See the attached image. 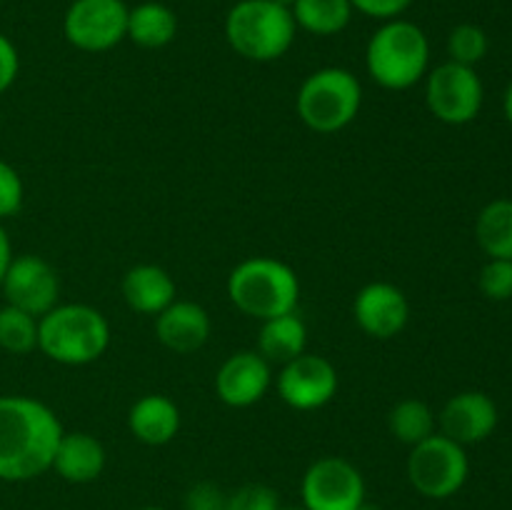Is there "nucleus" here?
Instances as JSON below:
<instances>
[{"mask_svg": "<svg viewBox=\"0 0 512 510\" xmlns=\"http://www.w3.org/2000/svg\"><path fill=\"white\" fill-rule=\"evenodd\" d=\"M273 365L258 350H238L215 373V395L228 408H250L268 395Z\"/></svg>", "mask_w": 512, "mask_h": 510, "instance_id": "nucleus-14", "label": "nucleus"}, {"mask_svg": "<svg viewBox=\"0 0 512 510\" xmlns=\"http://www.w3.org/2000/svg\"><path fill=\"white\" fill-rule=\"evenodd\" d=\"M120 290H123V300L130 310L140 315H153V318L163 313L178 295L173 275L155 263L133 265L123 275Z\"/></svg>", "mask_w": 512, "mask_h": 510, "instance_id": "nucleus-18", "label": "nucleus"}, {"mask_svg": "<svg viewBox=\"0 0 512 510\" xmlns=\"http://www.w3.org/2000/svg\"><path fill=\"white\" fill-rule=\"evenodd\" d=\"M0 348L13 355L38 350V318L5 303L0 308Z\"/></svg>", "mask_w": 512, "mask_h": 510, "instance_id": "nucleus-25", "label": "nucleus"}, {"mask_svg": "<svg viewBox=\"0 0 512 510\" xmlns=\"http://www.w3.org/2000/svg\"><path fill=\"white\" fill-rule=\"evenodd\" d=\"M293 13L273 0H238L225 15V40L230 48L253 63L280 60L295 43Z\"/></svg>", "mask_w": 512, "mask_h": 510, "instance_id": "nucleus-5", "label": "nucleus"}, {"mask_svg": "<svg viewBox=\"0 0 512 510\" xmlns=\"http://www.w3.org/2000/svg\"><path fill=\"white\" fill-rule=\"evenodd\" d=\"M105 460H108V455H105L103 443L95 435L75 430V433L60 435L50 470H55L68 483L85 485L103 475Z\"/></svg>", "mask_w": 512, "mask_h": 510, "instance_id": "nucleus-17", "label": "nucleus"}, {"mask_svg": "<svg viewBox=\"0 0 512 510\" xmlns=\"http://www.w3.org/2000/svg\"><path fill=\"white\" fill-rule=\"evenodd\" d=\"M278 510H305V508H278Z\"/></svg>", "mask_w": 512, "mask_h": 510, "instance_id": "nucleus-38", "label": "nucleus"}, {"mask_svg": "<svg viewBox=\"0 0 512 510\" xmlns=\"http://www.w3.org/2000/svg\"><path fill=\"white\" fill-rule=\"evenodd\" d=\"M358 510H383V508H380V505H373V503H368V500H365V503L360 505Z\"/></svg>", "mask_w": 512, "mask_h": 510, "instance_id": "nucleus-35", "label": "nucleus"}, {"mask_svg": "<svg viewBox=\"0 0 512 510\" xmlns=\"http://www.w3.org/2000/svg\"><path fill=\"white\" fill-rule=\"evenodd\" d=\"M338 370L323 355H315L305 350L290 363L280 365V373L275 378V390L280 400L293 410H320L338 395Z\"/></svg>", "mask_w": 512, "mask_h": 510, "instance_id": "nucleus-11", "label": "nucleus"}, {"mask_svg": "<svg viewBox=\"0 0 512 510\" xmlns=\"http://www.w3.org/2000/svg\"><path fill=\"white\" fill-rule=\"evenodd\" d=\"M10 260H13V243H10V235L8 230L3 228V223H0V280H3L5 270H8Z\"/></svg>", "mask_w": 512, "mask_h": 510, "instance_id": "nucleus-33", "label": "nucleus"}, {"mask_svg": "<svg viewBox=\"0 0 512 510\" xmlns=\"http://www.w3.org/2000/svg\"><path fill=\"white\" fill-rule=\"evenodd\" d=\"M138 510H165V508H158V505H148V508H138Z\"/></svg>", "mask_w": 512, "mask_h": 510, "instance_id": "nucleus-37", "label": "nucleus"}, {"mask_svg": "<svg viewBox=\"0 0 512 510\" xmlns=\"http://www.w3.org/2000/svg\"><path fill=\"white\" fill-rule=\"evenodd\" d=\"M273 3H278V5H285V8H293V5H295V0H273Z\"/></svg>", "mask_w": 512, "mask_h": 510, "instance_id": "nucleus-36", "label": "nucleus"}, {"mask_svg": "<svg viewBox=\"0 0 512 510\" xmlns=\"http://www.w3.org/2000/svg\"><path fill=\"white\" fill-rule=\"evenodd\" d=\"M363 105V85L348 68H320L303 80L295 98L300 120L313 133L333 135L348 128Z\"/></svg>", "mask_w": 512, "mask_h": 510, "instance_id": "nucleus-6", "label": "nucleus"}, {"mask_svg": "<svg viewBox=\"0 0 512 510\" xmlns=\"http://www.w3.org/2000/svg\"><path fill=\"white\" fill-rule=\"evenodd\" d=\"M280 498L278 490H273L265 483H248L240 485L235 493L225 500V510H278Z\"/></svg>", "mask_w": 512, "mask_h": 510, "instance_id": "nucleus-28", "label": "nucleus"}, {"mask_svg": "<svg viewBox=\"0 0 512 510\" xmlns=\"http://www.w3.org/2000/svg\"><path fill=\"white\" fill-rule=\"evenodd\" d=\"M485 88L475 68L448 60L425 75V105L445 125L473 123L480 115Z\"/></svg>", "mask_w": 512, "mask_h": 510, "instance_id": "nucleus-8", "label": "nucleus"}, {"mask_svg": "<svg viewBox=\"0 0 512 510\" xmlns=\"http://www.w3.org/2000/svg\"><path fill=\"white\" fill-rule=\"evenodd\" d=\"M368 75L385 90H410L430 70V40L413 20H385L365 48Z\"/></svg>", "mask_w": 512, "mask_h": 510, "instance_id": "nucleus-3", "label": "nucleus"}, {"mask_svg": "<svg viewBox=\"0 0 512 510\" xmlns=\"http://www.w3.org/2000/svg\"><path fill=\"white\" fill-rule=\"evenodd\" d=\"M388 428L395 440L405 445H418L438 433V415L425 400L405 398L395 403L388 413Z\"/></svg>", "mask_w": 512, "mask_h": 510, "instance_id": "nucleus-24", "label": "nucleus"}, {"mask_svg": "<svg viewBox=\"0 0 512 510\" xmlns=\"http://www.w3.org/2000/svg\"><path fill=\"white\" fill-rule=\"evenodd\" d=\"M480 293L488 300H510L512 298V260L488 258L478 275Z\"/></svg>", "mask_w": 512, "mask_h": 510, "instance_id": "nucleus-27", "label": "nucleus"}, {"mask_svg": "<svg viewBox=\"0 0 512 510\" xmlns=\"http://www.w3.org/2000/svg\"><path fill=\"white\" fill-rule=\"evenodd\" d=\"M228 495L213 483H198L185 495V510H225Z\"/></svg>", "mask_w": 512, "mask_h": 510, "instance_id": "nucleus-31", "label": "nucleus"}, {"mask_svg": "<svg viewBox=\"0 0 512 510\" xmlns=\"http://www.w3.org/2000/svg\"><path fill=\"white\" fill-rule=\"evenodd\" d=\"M503 108H505V118H508V123L512 125V83L508 85V90H505Z\"/></svg>", "mask_w": 512, "mask_h": 510, "instance_id": "nucleus-34", "label": "nucleus"}, {"mask_svg": "<svg viewBox=\"0 0 512 510\" xmlns=\"http://www.w3.org/2000/svg\"><path fill=\"white\" fill-rule=\"evenodd\" d=\"M63 433V423L43 400L0 395V480L23 483L48 473Z\"/></svg>", "mask_w": 512, "mask_h": 510, "instance_id": "nucleus-1", "label": "nucleus"}, {"mask_svg": "<svg viewBox=\"0 0 512 510\" xmlns=\"http://www.w3.org/2000/svg\"><path fill=\"white\" fill-rule=\"evenodd\" d=\"M110 348V323L98 308L85 303L55 305L38 318V350L53 363L90 365Z\"/></svg>", "mask_w": 512, "mask_h": 510, "instance_id": "nucleus-2", "label": "nucleus"}, {"mask_svg": "<svg viewBox=\"0 0 512 510\" xmlns=\"http://www.w3.org/2000/svg\"><path fill=\"white\" fill-rule=\"evenodd\" d=\"M128 428L143 445H168L180 433V408L168 395L148 393L130 405Z\"/></svg>", "mask_w": 512, "mask_h": 510, "instance_id": "nucleus-19", "label": "nucleus"}, {"mask_svg": "<svg viewBox=\"0 0 512 510\" xmlns=\"http://www.w3.org/2000/svg\"><path fill=\"white\" fill-rule=\"evenodd\" d=\"M125 0H73L65 10L63 33L83 53H105L128 38Z\"/></svg>", "mask_w": 512, "mask_h": 510, "instance_id": "nucleus-9", "label": "nucleus"}, {"mask_svg": "<svg viewBox=\"0 0 512 510\" xmlns=\"http://www.w3.org/2000/svg\"><path fill=\"white\" fill-rule=\"evenodd\" d=\"M415 0H350L353 10L368 15L375 20H393L403 18V13H408V8Z\"/></svg>", "mask_w": 512, "mask_h": 510, "instance_id": "nucleus-30", "label": "nucleus"}, {"mask_svg": "<svg viewBox=\"0 0 512 510\" xmlns=\"http://www.w3.org/2000/svg\"><path fill=\"white\" fill-rule=\"evenodd\" d=\"M353 318L358 328L370 338H395L410 323L408 295L398 285L385 283V280L363 285L353 300Z\"/></svg>", "mask_w": 512, "mask_h": 510, "instance_id": "nucleus-13", "label": "nucleus"}, {"mask_svg": "<svg viewBox=\"0 0 512 510\" xmlns=\"http://www.w3.org/2000/svg\"><path fill=\"white\" fill-rule=\"evenodd\" d=\"M438 428L445 438L465 445L483 443L498 428V405L488 393L463 390L453 395L438 413Z\"/></svg>", "mask_w": 512, "mask_h": 510, "instance_id": "nucleus-15", "label": "nucleus"}, {"mask_svg": "<svg viewBox=\"0 0 512 510\" xmlns=\"http://www.w3.org/2000/svg\"><path fill=\"white\" fill-rule=\"evenodd\" d=\"M228 298L240 313L260 323L295 313L300 303L298 273L283 260L255 255L230 270Z\"/></svg>", "mask_w": 512, "mask_h": 510, "instance_id": "nucleus-4", "label": "nucleus"}, {"mask_svg": "<svg viewBox=\"0 0 512 510\" xmlns=\"http://www.w3.org/2000/svg\"><path fill=\"white\" fill-rule=\"evenodd\" d=\"M490 40L480 25L460 23L448 35V55L453 63L475 68L488 55Z\"/></svg>", "mask_w": 512, "mask_h": 510, "instance_id": "nucleus-26", "label": "nucleus"}, {"mask_svg": "<svg viewBox=\"0 0 512 510\" xmlns=\"http://www.w3.org/2000/svg\"><path fill=\"white\" fill-rule=\"evenodd\" d=\"M470 475L468 453L443 433L413 445L408 455V480L420 495L445 500L458 493Z\"/></svg>", "mask_w": 512, "mask_h": 510, "instance_id": "nucleus-7", "label": "nucleus"}, {"mask_svg": "<svg viewBox=\"0 0 512 510\" xmlns=\"http://www.w3.org/2000/svg\"><path fill=\"white\" fill-rule=\"evenodd\" d=\"M290 13L300 30L328 38V35H338L348 28L355 10L350 0H295Z\"/></svg>", "mask_w": 512, "mask_h": 510, "instance_id": "nucleus-22", "label": "nucleus"}, {"mask_svg": "<svg viewBox=\"0 0 512 510\" xmlns=\"http://www.w3.org/2000/svg\"><path fill=\"white\" fill-rule=\"evenodd\" d=\"M178 35V15L165 3L145 0L128 13V40L138 48L160 50L170 45Z\"/></svg>", "mask_w": 512, "mask_h": 510, "instance_id": "nucleus-21", "label": "nucleus"}, {"mask_svg": "<svg viewBox=\"0 0 512 510\" xmlns=\"http://www.w3.org/2000/svg\"><path fill=\"white\" fill-rule=\"evenodd\" d=\"M475 240L488 258L512 260V200L498 198L480 210Z\"/></svg>", "mask_w": 512, "mask_h": 510, "instance_id": "nucleus-23", "label": "nucleus"}, {"mask_svg": "<svg viewBox=\"0 0 512 510\" xmlns=\"http://www.w3.org/2000/svg\"><path fill=\"white\" fill-rule=\"evenodd\" d=\"M305 510H358L365 503L363 473L340 455L315 460L303 475Z\"/></svg>", "mask_w": 512, "mask_h": 510, "instance_id": "nucleus-10", "label": "nucleus"}, {"mask_svg": "<svg viewBox=\"0 0 512 510\" xmlns=\"http://www.w3.org/2000/svg\"><path fill=\"white\" fill-rule=\"evenodd\" d=\"M210 330H213V323H210L208 310L193 300L175 298L163 313L155 315V338L163 348L178 355L203 348L210 338Z\"/></svg>", "mask_w": 512, "mask_h": 510, "instance_id": "nucleus-16", "label": "nucleus"}, {"mask_svg": "<svg viewBox=\"0 0 512 510\" xmlns=\"http://www.w3.org/2000/svg\"><path fill=\"white\" fill-rule=\"evenodd\" d=\"M25 203V185L18 170L0 160V223L20 213Z\"/></svg>", "mask_w": 512, "mask_h": 510, "instance_id": "nucleus-29", "label": "nucleus"}, {"mask_svg": "<svg viewBox=\"0 0 512 510\" xmlns=\"http://www.w3.org/2000/svg\"><path fill=\"white\" fill-rule=\"evenodd\" d=\"M0 288H3L5 303L35 315V318L53 310L60 300L58 270L48 260L33 253L13 255L3 280H0Z\"/></svg>", "mask_w": 512, "mask_h": 510, "instance_id": "nucleus-12", "label": "nucleus"}, {"mask_svg": "<svg viewBox=\"0 0 512 510\" xmlns=\"http://www.w3.org/2000/svg\"><path fill=\"white\" fill-rule=\"evenodd\" d=\"M20 73V55L13 40L0 33V95L8 93Z\"/></svg>", "mask_w": 512, "mask_h": 510, "instance_id": "nucleus-32", "label": "nucleus"}, {"mask_svg": "<svg viewBox=\"0 0 512 510\" xmlns=\"http://www.w3.org/2000/svg\"><path fill=\"white\" fill-rule=\"evenodd\" d=\"M308 350V325L298 313L263 320L258 333V353L270 365H285Z\"/></svg>", "mask_w": 512, "mask_h": 510, "instance_id": "nucleus-20", "label": "nucleus"}]
</instances>
